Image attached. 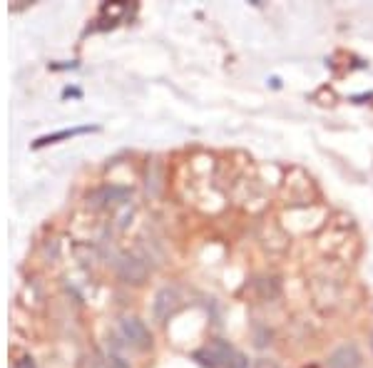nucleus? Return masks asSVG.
<instances>
[{"label": "nucleus", "mask_w": 373, "mask_h": 368, "mask_svg": "<svg viewBox=\"0 0 373 368\" xmlns=\"http://www.w3.org/2000/svg\"><path fill=\"white\" fill-rule=\"evenodd\" d=\"M227 368H249V358L244 354H234L231 356V361Z\"/></svg>", "instance_id": "423d86ee"}, {"label": "nucleus", "mask_w": 373, "mask_h": 368, "mask_svg": "<svg viewBox=\"0 0 373 368\" xmlns=\"http://www.w3.org/2000/svg\"><path fill=\"white\" fill-rule=\"evenodd\" d=\"M328 368H361V351L354 343L339 346L334 354L328 356Z\"/></svg>", "instance_id": "f03ea898"}, {"label": "nucleus", "mask_w": 373, "mask_h": 368, "mask_svg": "<svg viewBox=\"0 0 373 368\" xmlns=\"http://www.w3.org/2000/svg\"><path fill=\"white\" fill-rule=\"evenodd\" d=\"M122 334L124 338L137 346V349H150L152 346V336L150 331L144 329V323L139 318H122Z\"/></svg>", "instance_id": "f257e3e1"}, {"label": "nucleus", "mask_w": 373, "mask_h": 368, "mask_svg": "<svg viewBox=\"0 0 373 368\" xmlns=\"http://www.w3.org/2000/svg\"><path fill=\"white\" fill-rule=\"evenodd\" d=\"M90 129H95V127H78V129H63V132H58V135H50V137H43V140H38V147H40V144H47V142H58V140H67V137L82 135V132H90Z\"/></svg>", "instance_id": "39448f33"}, {"label": "nucleus", "mask_w": 373, "mask_h": 368, "mask_svg": "<svg viewBox=\"0 0 373 368\" xmlns=\"http://www.w3.org/2000/svg\"><path fill=\"white\" fill-rule=\"evenodd\" d=\"M174 306H177V291L174 289L159 291L157 299H155V314H157V318H167Z\"/></svg>", "instance_id": "20e7f679"}, {"label": "nucleus", "mask_w": 373, "mask_h": 368, "mask_svg": "<svg viewBox=\"0 0 373 368\" xmlns=\"http://www.w3.org/2000/svg\"><path fill=\"white\" fill-rule=\"evenodd\" d=\"M120 277L130 284H142L144 277H147V269H144L142 261H137L135 257H127L120 261Z\"/></svg>", "instance_id": "7ed1b4c3"}, {"label": "nucleus", "mask_w": 373, "mask_h": 368, "mask_svg": "<svg viewBox=\"0 0 373 368\" xmlns=\"http://www.w3.org/2000/svg\"><path fill=\"white\" fill-rule=\"evenodd\" d=\"M18 368H35V366H33V361H30V358H23V361L18 363Z\"/></svg>", "instance_id": "6e6552de"}, {"label": "nucleus", "mask_w": 373, "mask_h": 368, "mask_svg": "<svg viewBox=\"0 0 373 368\" xmlns=\"http://www.w3.org/2000/svg\"><path fill=\"white\" fill-rule=\"evenodd\" d=\"M110 368H130V366H127V363H124L120 356H112V358H110Z\"/></svg>", "instance_id": "0eeeda50"}]
</instances>
